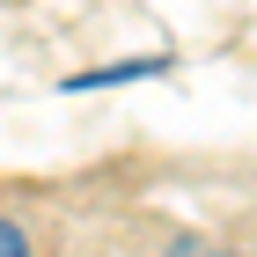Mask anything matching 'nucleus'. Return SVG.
Wrapping results in <instances>:
<instances>
[{"label": "nucleus", "instance_id": "obj_1", "mask_svg": "<svg viewBox=\"0 0 257 257\" xmlns=\"http://www.w3.org/2000/svg\"><path fill=\"white\" fill-rule=\"evenodd\" d=\"M15 250H30V242H22V228H15V220H0V257H15Z\"/></svg>", "mask_w": 257, "mask_h": 257}]
</instances>
